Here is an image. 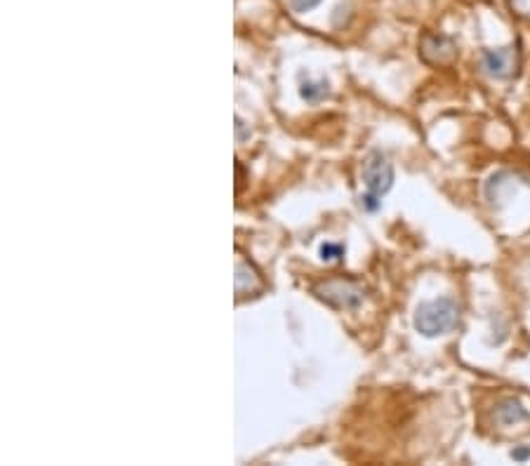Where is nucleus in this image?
I'll return each instance as SVG.
<instances>
[{
	"mask_svg": "<svg viewBox=\"0 0 530 466\" xmlns=\"http://www.w3.org/2000/svg\"><path fill=\"white\" fill-rule=\"evenodd\" d=\"M460 323V306L451 297L420 304L415 311V330L422 337H439L446 335Z\"/></svg>",
	"mask_w": 530,
	"mask_h": 466,
	"instance_id": "f257e3e1",
	"label": "nucleus"
},
{
	"mask_svg": "<svg viewBox=\"0 0 530 466\" xmlns=\"http://www.w3.org/2000/svg\"><path fill=\"white\" fill-rule=\"evenodd\" d=\"M311 292L325 302L328 306L340 309V311H351L358 309L366 299V287L361 285L356 278L349 276H332V278H323L314 283Z\"/></svg>",
	"mask_w": 530,
	"mask_h": 466,
	"instance_id": "f03ea898",
	"label": "nucleus"
},
{
	"mask_svg": "<svg viewBox=\"0 0 530 466\" xmlns=\"http://www.w3.org/2000/svg\"><path fill=\"white\" fill-rule=\"evenodd\" d=\"M363 181L368 186V191L375 193V195H384L392 191L394 186V167L392 163L387 160V155L382 151H370L368 153V158L363 160Z\"/></svg>",
	"mask_w": 530,
	"mask_h": 466,
	"instance_id": "7ed1b4c3",
	"label": "nucleus"
},
{
	"mask_svg": "<svg viewBox=\"0 0 530 466\" xmlns=\"http://www.w3.org/2000/svg\"><path fill=\"white\" fill-rule=\"evenodd\" d=\"M519 66H521V55H519V47L516 45L481 52V69L491 78L507 80V78L516 76Z\"/></svg>",
	"mask_w": 530,
	"mask_h": 466,
	"instance_id": "20e7f679",
	"label": "nucleus"
},
{
	"mask_svg": "<svg viewBox=\"0 0 530 466\" xmlns=\"http://www.w3.org/2000/svg\"><path fill=\"white\" fill-rule=\"evenodd\" d=\"M264 290H266L264 276H261L259 268L238 250L236 252V302L254 299V297H259Z\"/></svg>",
	"mask_w": 530,
	"mask_h": 466,
	"instance_id": "39448f33",
	"label": "nucleus"
},
{
	"mask_svg": "<svg viewBox=\"0 0 530 466\" xmlns=\"http://www.w3.org/2000/svg\"><path fill=\"white\" fill-rule=\"evenodd\" d=\"M420 55L427 64L444 66L458 57V47L444 33H425L420 40Z\"/></svg>",
	"mask_w": 530,
	"mask_h": 466,
	"instance_id": "423d86ee",
	"label": "nucleus"
},
{
	"mask_svg": "<svg viewBox=\"0 0 530 466\" xmlns=\"http://www.w3.org/2000/svg\"><path fill=\"white\" fill-rule=\"evenodd\" d=\"M493 417L500 427L509 429V427H521V424H526L530 420V412L519 398H505V401H500L498 405H495Z\"/></svg>",
	"mask_w": 530,
	"mask_h": 466,
	"instance_id": "0eeeda50",
	"label": "nucleus"
},
{
	"mask_svg": "<svg viewBox=\"0 0 530 466\" xmlns=\"http://www.w3.org/2000/svg\"><path fill=\"white\" fill-rule=\"evenodd\" d=\"M328 94H330V85H328L325 78L302 80V83H299V97L304 101H309V104H318V101H323Z\"/></svg>",
	"mask_w": 530,
	"mask_h": 466,
	"instance_id": "6e6552de",
	"label": "nucleus"
},
{
	"mask_svg": "<svg viewBox=\"0 0 530 466\" xmlns=\"http://www.w3.org/2000/svg\"><path fill=\"white\" fill-rule=\"evenodd\" d=\"M321 259L342 261L344 259V245H340V242H325V245H321Z\"/></svg>",
	"mask_w": 530,
	"mask_h": 466,
	"instance_id": "1a4fd4ad",
	"label": "nucleus"
},
{
	"mask_svg": "<svg viewBox=\"0 0 530 466\" xmlns=\"http://www.w3.org/2000/svg\"><path fill=\"white\" fill-rule=\"evenodd\" d=\"M361 207H363L366 212H377L380 207H382L380 195H375V193H370V191H368L366 195H361Z\"/></svg>",
	"mask_w": 530,
	"mask_h": 466,
	"instance_id": "9d476101",
	"label": "nucleus"
},
{
	"mask_svg": "<svg viewBox=\"0 0 530 466\" xmlns=\"http://www.w3.org/2000/svg\"><path fill=\"white\" fill-rule=\"evenodd\" d=\"M321 0H292L295 12H311L314 8H318Z\"/></svg>",
	"mask_w": 530,
	"mask_h": 466,
	"instance_id": "9b49d317",
	"label": "nucleus"
},
{
	"mask_svg": "<svg viewBox=\"0 0 530 466\" xmlns=\"http://www.w3.org/2000/svg\"><path fill=\"white\" fill-rule=\"evenodd\" d=\"M512 10L521 17H530V0H509Z\"/></svg>",
	"mask_w": 530,
	"mask_h": 466,
	"instance_id": "f8f14e48",
	"label": "nucleus"
},
{
	"mask_svg": "<svg viewBox=\"0 0 530 466\" xmlns=\"http://www.w3.org/2000/svg\"><path fill=\"white\" fill-rule=\"evenodd\" d=\"M512 457H514V459H519V462H523V459H528V457H530V450H514V452H512Z\"/></svg>",
	"mask_w": 530,
	"mask_h": 466,
	"instance_id": "ddd939ff",
	"label": "nucleus"
}]
</instances>
